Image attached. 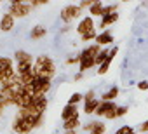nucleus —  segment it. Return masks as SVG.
Returning <instances> with one entry per match:
<instances>
[{"label": "nucleus", "instance_id": "6", "mask_svg": "<svg viewBox=\"0 0 148 134\" xmlns=\"http://www.w3.org/2000/svg\"><path fill=\"white\" fill-rule=\"evenodd\" d=\"M32 11H33V7H32L30 2H23V0H12V2L9 4V12H11L14 18H19V19L30 16Z\"/></svg>", "mask_w": 148, "mask_h": 134}, {"label": "nucleus", "instance_id": "11", "mask_svg": "<svg viewBox=\"0 0 148 134\" xmlns=\"http://www.w3.org/2000/svg\"><path fill=\"white\" fill-rule=\"evenodd\" d=\"M82 129L89 134H105L106 132V124L103 120H92L82 125Z\"/></svg>", "mask_w": 148, "mask_h": 134}, {"label": "nucleus", "instance_id": "16", "mask_svg": "<svg viewBox=\"0 0 148 134\" xmlns=\"http://www.w3.org/2000/svg\"><path fill=\"white\" fill-rule=\"evenodd\" d=\"M113 42H115V38H113V33L110 31V30H105V31H101V33H98V37H96V40H94V44H98L99 47H108V45H113Z\"/></svg>", "mask_w": 148, "mask_h": 134}, {"label": "nucleus", "instance_id": "10", "mask_svg": "<svg viewBox=\"0 0 148 134\" xmlns=\"http://www.w3.org/2000/svg\"><path fill=\"white\" fill-rule=\"evenodd\" d=\"M47 106H49V99H47V96H33V99H32V105L28 106V110H32V111H35V113H45V110H47Z\"/></svg>", "mask_w": 148, "mask_h": 134}, {"label": "nucleus", "instance_id": "29", "mask_svg": "<svg viewBox=\"0 0 148 134\" xmlns=\"http://www.w3.org/2000/svg\"><path fill=\"white\" fill-rule=\"evenodd\" d=\"M96 2V0H84V2H80L79 5H80V9L84 11V9H91V5Z\"/></svg>", "mask_w": 148, "mask_h": 134}, {"label": "nucleus", "instance_id": "30", "mask_svg": "<svg viewBox=\"0 0 148 134\" xmlns=\"http://www.w3.org/2000/svg\"><path fill=\"white\" fill-rule=\"evenodd\" d=\"M96 98V92H94V89H89L86 94H84V101H91V99H94Z\"/></svg>", "mask_w": 148, "mask_h": 134}, {"label": "nucleus", "instance_id": "1", "mask_svg": "<svg viewBox=\"0 0 148 134\" xmlns=\"http://www.w3.org/2000/svg\"><path fill=\"white\" fill-rule=\"evenodd\" d=\"M101 49H103V47H99L98 44H89V45L79 54V57H80L79 72H80V73H86V72L92 70L94 66H96V57H98V54L101 52Z\"/></svg>", "mask_w": 148, "mask_h": 134}, {"label": "nucleus", "instance_id": "18", "mask_svg": "<svg viewBox=\"0 0 148 134\" xmlns=\"http://www.w3.org/2000/svg\"><path fill=\"white\" fill-rule=\"evenodd\" d=\"M127 111H129V106H125V105H119L113 111H110L105 118L106 120H115V118H122V117H125L127 115Z\"/></svg>", "mask_w": 148, "mask_h": 134}, {"label": "nucleus", "instance_id": "31", "mask_svg": "<svg viewBox=\"0 0 148 134\" xmlns=\"http://www.w3.org/2000/svg\"><path fill=\"white\" fill-rule=\"evenodd\" d=\"M136 87H138L139 91H148V80H141V82H138Z\"/></svg>", "mask_w": 148, "mask_h": 134}, {"label": "nucleus", "instance_id": "17", "mask_svg": "<svg viewBox=\"0 0 148 134\" xmlns=\"http://www.w3.org/2000/svg\"><path fill=\"white\" fill-rule=\"evenodd\" d=\"M117 52H119V45H113V47H110V54H108V57H106V61L98 68V75H106L108 73V70H110V64H112V61L115 59V56H117Z\"/></svg>", "mask_w": 148, "mask_h": 134}, {"label": "nucleus", "instance_id": "12", "mask_svg": "<svg viewBox=\"0 0 148 134\" xmlns=\"http://www.w3.org/2000/svg\"><path fill=\"white\" fill-rule=\"evenodd\" d=\"M14 101H16V92L12 89L0 87V105L7 108V106H14Z\"/></svg>", "mask_w": 148, "mask_h": 134}, {"label": "nucleus", "instance_id": "33", "mask_svg": "<svg viewBox=\"0 0 148 134\" xmlns=\"http://www.w3.org/2000/svg\"><path fill=\"white\" fill-rule=\"evenodd\" d=\"M138 131H139V132H146V134H148V120H145V122L138 127Z\"/></svg>", "mask_w": 148, "mask_h": 134}, {"label": "nucleus", "instance_id": "24", "mask_svg": "<svg viewBox=\"0 0 148 134\" xmlns=\"http://www.w3.org/2000/svg\"><path fill=\"white\" fill-rule=\"evenodd\" d=\"M80 118H73V120H68V122H63V131H77L80 127Z\"/></svg>", "mask_w": 148, "mask_h": 134}, {"label": "nucleus", "instance_id": "36", "mask_svg": "<svg viewBox=\"0 0 148 134\" xmlns=\"http://www.w3.org/2000/svg\"><path fill=\"white\" fill-rule=\"evenodd\" d=\"M64 134H77V131H66Z\"/></svg>", "mask_w": 148, "mask_h": 134}, {"label": "nucleus", "instance_id": "23", "mask_svg": "<svg viewBox=\"0 0 148 134\" xmlns=\"http://www.w3.org/2000/svg\"><path fill=\"white\" fill-rule=\"evenodd\" d=\"M99 99L98 98H94V99H91V101H84V113L86 115H94L96 113V110H98V106H99Z\"/></svg>", "mask_w": 148, "mask_h": 134}, {"label": "nucleus", "instance_id": "27", "mask_svg": "<svg viewBox=\"0 0 148 134\" xmlns=\"http://www.w3.org/2000/svg\"><path fill=\"white\" fill-rule=\"evenodd\" d=\"M113 134H136V129H134L132 125H122V127H119Z\"/></svg>", "mask_w": 148, "mask_h": 134}, {"label": "nucleus", "instance_id": "35", "mask_svg": "<svg viewBox=\"0 0 148 134\" xmlns=\"http://www.w3.org/2000/svg\"><path fill=\"white\" fill-rule=\"evenodd\" d=\"M4 111H5V108H4L2 105H0V118H2V115H4Z\"/></svg>", "mask_w": 148, "mask_h": 134}, {"label": "nucleus", "instance_id": "9", "mask_svg": "<svg viewBox=\"0 0 148 134\" xmlns=\"http://www.w3.org/2000/svg\"><path fill=\"white\" fill-rule=\"evenodd\" d=\"M92 30H96V23H94V18H91V16L80 18V21H79V25H77V28H75V31H77L80 37L86 35V33H89V31H92Z\"/></svg>", "mask_w": 148, "mask_h": 134}, {"label": "nucleus", "instance_id": "5", "mask_svg": "<svg viewBox=\"0 0 148 134\" xmlns=\"http://www.w3.org/2000/svg\"><path fill=\"white\" fill-rule=\"evenodd\" d=\"M16 75V63L14 57L9 56H0V85L4 82L11 80Z\"/></svg>", "mask_w": 148, "mask_h": 134}, {"label": "nucleus", "instance_id": "34", "mask_svg": "<svg viewBox=\"0 0 148 134\" xmlns=\"http://www.w3.org/2000/svg\"><path fill=\"white\" fill-rule=\"evenodd\" d=\"M82 77H84V73H80V72H79L75 77H73V80H75V82H79V80H82Z\"/></svg>", "mask_w": 148, "mask_h": 134}, {"label": "nucleus", "instance_id": "7", "mask_svg": "<svg viewBox=\"0 0 148 134\" xmlns=\"http://www.w3.org/2000/svg\"><path fill=\"white\" fill-rule=\"evenodd\" d=\"M11 131H12L14 134H30V132H33L35 129H33V125H32L30 120H26L25 117H21V115H18V113H14V118H12V122H11Z\"/></svg>", "mask_w": 148, "mask_h": 134}, {"label": "nucleus", "instance_id": "22", "mask_svg": "<svg viewBox=\"0 0 148 134\" xmlns=\"http://www.w3.org/2000/svg\"><path fill=\"white\" fill-rule=\"evenodd\" d=\"M119 94H120V89L117 85H112L106 92L101 94V101H115L119 98Z\"/></svg>", "mask_w": 148, "mask_h": 134}, {"label": "nucleus", "instance_id": "28", "mask_svg": "<svg viewBox=\"0 0 148 134\" xmlns=\"http://www.w3.org/2000/svg\"><path fill=\"white\" fill-rule=\"evenodd\" d=\"M96 37H98V31H96V30H92V31H89V33L82 35V37H80V42H86V44H89V42L96 40Z\"/></svg>", "mask_w": 148, "mask_h": 134}, {"label": "nucleus", "instance_id": "13", "mask_svg": "<svg viewBox=\"0 0 148 134\" xmlns=\"http://www.w3.org/2000/svg\"><path fill=\"white\" fill-rule=\"evenodd\" d=\"M14 25H16V18H14L9 11H7V12H4V14H2V18H0V31L9 33V31H12Z\"/></svg>", "mask_w": 148, "mask_h": 134}, {"label": "nucleus", "instance_id": "19", "mask_svg": "<svg viewBox=\"0 0 148 134\" xmlns=\"http://www.w3.org/2000/svg\"><path fill=\"white\" fill-rule=\"evenodd\" d=\"M117 21H119V12L106 14V16H103V18H101V21H99V28L105 31V28L112 26V25H113V23H117Z\"/></svg>", "mask_w": 148, "mask_h": 134}, {"label": "nucleus", "instance_id": "4", "mask_svg": "<svg viewBox=\"0 0 148 134\" xmlns=\"http://www.w3.org/2000/svg\"><path fill=\"white\" fill-rule=\"evenodd\" d=\"M52 79H45V77H35L28 85H25L26 92L32 94V96H47V92L51 91L52 84H51Z\"/></svg>", "mask_w": 148, "mask_h": 134}, {"label": "nucleus", "instance_id": "25", "mask_svg": "<svg viewBox=\"0 0 148 134\" xmlns=\"http://www.w3.org/2000/svg\"><path fill=\"white\" fill-rule=\"evenodd\" d=\"M108 54H110V49L108 47H105V49H101V52L98 54V57H96V66L99 68V66L106 61V57H108Z\"/></svg>", "mask_w": 148, "mask_h": 134}, {"label": "nucleus", "instance_id": "21", "mask_svg": "<svg viewBox=\"0 0 148 134\" xmlns=\"http://www.w3.org/2000/svg\"><path fill=\"white\" fill-rule=\"evenodd\" d=\"M45 35H47V28H44L42 25L33 26L32 31H30V38H32V40H42Z\"/></svg>", "mask_w": 148, "mask_h": 134}, {"label": "nucleus", "instance_id": "14", "mask_svg": "<svg viewBox=\"0 0 148 134\" xmlns=\"http://www.w3.org/2000/svg\"><path fill=\"white\" fill-rule=\"evenodd\" d=\"M61 118L63 122H68V120H73V118H80V111L75 105H64V108L61 110Z\"/></svg>", "mask_w": 148, "mask_h": 134}, {"label": "nucleus", "instance_id": "20", "mask_svg": "<svg viewBox=\"0 0 148 134\" xmlns=\"http://www.w3.org/2000/svg\"><path fill=\"white\" fill-rule=\"evenodd\" d=\"M103 9H105V4L101 0H96L89 9V16L91 18H103Z\"/></svg>", "mask_w": 148, "mask_h": 134}, {"label": "nucleus", "instance_id": "32", "mask_svg": "<svg viewBox=\"0 0 148 134\" xmlns=\"http://www.w3.org/2000/svg\"><path fill=\"white\" fill-rule=\"evenodd\" d=\"M79 63H80V57H79V56L68 57V59H66V64H70V66H71V64H79Z\"/></svg>", "mask_w": 148, "mask_h": 134}, {"label": "nucleus", "instance_id": "8", "mask_svg": "<svg viewBox=\"0 0 148 134\" xmlns=\"http://www.w3.org/2000/svg\"><path fill=\"white\" fill-rule=\"evenodd\" d=\"M80 14H82V9H80V5L79 4H68V5H64L63 9H61V12H59V18H61V21L63 23H71V21H75V19H79L80 18Z\"/></svg>", "mask_w": 148, "mask_h": 134}, {"label": "nucleus", "instance_id": "26", "mask_svg": "<svg viewBox=\"0 0 148 134\" xmlns=\"http://www.w3.org/2000/svg\"><path fill=\"white\" fill-rule=\"evenodd\" d=\"M84 101V94L82 92H73L70 98H68V105H79V103H82Z\"/></svg>", "mask_w": 148, "mask_h": 134}, {"label": "nucleus", "instance_id": "3", "mask_svg": "<svg viewBox=\"0 0 148 134\" xmlns=\"http://www.w3.org/2000/svg\"><path fill=\"white\" fill-rule=\"evenodd\" d=\"M14 63H16V73L18 75H23V73H28L33 70V64H35V59L33 56L28 52V51H16L14 52Z\"/></svg>", "mask_w": 148, "mask_h": 134}, {"label": "nucleus", "instance_id": "15", "mask_svg": "<svg viewBox=\"0 0 148 134\" xmlns=\"http://www.w3.org/2000/svg\"><path fill=\"white\" fill-rule=\"evenodd\" d=\"M99 101H101V99H99ZM117 106H119V105H117V101H101L94 115H96V117H99V118H105V117H106L110 111H113Z\"/></svg>", "mask_w": 148, "mask_h": 134}, {"label": "nucleus", "instance_id": "2", "mask_svg": "<svg viewBox=\"0 0 148 134\" xmlns=\"http://www.w3.org/2000/svg\"><path fill=\"white\" fill-rule=\"evenodd\" d=\"M33 70H35V75L38 77H45V79H52L56 75V64L54 61L42 54V56H37L35 57V64H33Z\"/></svg>", "mask_w": 148, "mask_h": 134}]
</instances>
